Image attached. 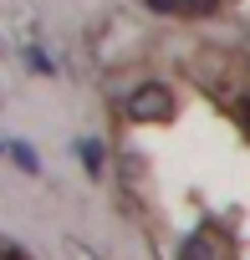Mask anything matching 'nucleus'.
<instances>
[{
    "mask_svg": "<svg viewBox=\"0 0 250 260\" xmlns=\"http://www.w3.org/2000/svg\"><path fill=\"white\" fill-rule=\"evenodd\" d=\"M174 112V92L164 87V82H143L133 97H128V117L133 122H159V117H169Z\"/></svg>",
    "mask_w": 250,
    "mask_h": 260,
    "instance_id": "nucleus-1",
    "label": "nucleus"
},
{
    "mask_svg": "<svg viewBox=\"0 0 250 260\" xmlns=\"http://www.w3.org/2000/svg\"><path fill=\"white\" fill-rule=\"evenodd\" d=\"M179 260H214V245L209 240H184L179 245Z\"/></svg>",
    "mask_w": 250,
    "mask_h": 260,
    "instance_id": "nucleus-2",
    "label": "nucleus"
},
{
    "mask_svg": "<svg viewBox=\"0 0 250 260\" xmlns=\"http://www.w3.org/2000/svg\"><path fill=\"white\" fill-rule=\"evenodd\" d=\"M82 164H87L92 174L102 169V148H97V138H87V143H82Z\"/></svg>",
    "mask_w": 250,
    "mask_h": 260,
    "instance_id": "nucleus-3",
    "label": "nucleus"
},
{
    "mask_svg": "<svg viewBox=\"0 0 250 260\" xmlns=\"http://www.w3.org/2000/svg\"><path fill=\"white\" fill-rule=\"evenodd\" d=\"M148 11H159V16H179L184 11V0H143Z\"/></svg>",
    "mask_w": 250,
    "mask_h": 260,
    "instance_id": "nucleus-4",
    "label": "nucleus"
},
{
    "mask_svg": "<svg viewBox=\"0 0 250 260\" xmlns=\"http://www.w3.org/2000/svg\"><path fill=\"white\" fill-rule=\"evenodd\" d=\"M184 11H194V16H214L220 0H184Z\"/></svg>",
    "mask_w": 250,
    "mask_h": 260,
    "instance_id": "nucleus-5",
    "label": "nucleus"
},
{
    "mask_svg": "<svg viewBox=\"0 0 250 260\" xmlns=\"http://www.w3.org/2000/svg\"><path fill=\"white\" fill-rule=\"evenodd\" d=\"M235 117H240V133L250 138V97H240V107H235Z\"/></svg>",
    "mask_w": 250,
    "mask_h": 260,
    "instance_id": "nucleus-6",
    "label": "nucleus"
},
{
    "mask_svg": "<svg viewBox=\"0 0 250 260\" xmlns=\"http://www.w3.org/2000/svg\"><path fill=\"white\" fill-rule=\"evenodd\" d=\"M67 250H72V260H97V255H92V250H87V245H77V240H72V245H67Z\"/></svg>",
    "mask_w": 250,
    "mask_h": 260,
    "instance_id": "nucleus-7",
    "label": "nucleus"
},
{
    "mask_svg": "<svg viewBox=\"0 0 250 260\" xmlns=\"http://www.w3.org/2000/svg\"><path fill=\"white\" fill-rule=\"evenodd\" d=\"M0 260H21V255H16V250H11V245H0Z\"/></svg>",
    "mask_w": 250,
    "mask_h": 260,
    "instance_id": "nucleus-8",
    "label": "nucleus"
}]
</instances>
